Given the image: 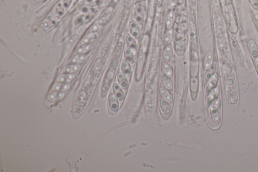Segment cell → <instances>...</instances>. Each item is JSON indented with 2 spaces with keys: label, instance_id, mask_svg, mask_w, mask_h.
<instances>
[{
  "label": "cell",
  "instance_id": "obj_1",
  "mask_svg": "<svg viewBox=\"0 0 258 172\" xmlns=\"http://www.w3.org/2000/svg\"><path fill=\"white\" fill-rule=\"evenodd\" d=\"M149 36L145 34L142 38L140 48L139 50L138 57L137 60V67L136 72V78L137 81H140L142 78L144 67L145 65L146 57L147 54L149 44Z\"/></svg>",
  "mask_w": 258,
  "mask_h": 172
},
{
  "label": "cell",
  "instance_id": "obj_2",
  "mask_svg": "<svg viewBox=\"0 0 258 172\" xmlns=\"http://www.w3.org/2000/svg\"><path fill=\"white\" fill-rule=\"evenodd\" d=\"M86 28H87V25H83L77 31H76V33H75L73 35L68 42V46H69L70 47H72L78 41V39H79L81 34H82L83 33H84V31L85 30Z\"/></svg>",
  "mask_w": 258,
  "mask_h": 172
},
{
  "label": "cell",
  "instance_id": "obj_3",
  "mask_svg": "<svg viewBox=\"0 0 258 172\" xmlns=\"http://www.w3.org/2000/svg\"><path fill=\"white\" fill-rule=\"evenodd\" d=\"M198 70V59L197 54L193 53L191 62V72L192 76H195Z\"/></svg>",
  "mask_w": 258,
  "mask_h": 172
},
{
  "label": "cell",
  "instance_id": "obj_4",
  "mask_svg": "<svg viewBox=\"0 0 258 172\" xmlns=\"http://www.w3.org/2000/svg\"><path fill=\"white\" fill-rule=\"evenodd\" d=\"M129 27L130 30V33L134 39H138L140 36V29L137 22L132 21L130 22Z\"/></svg>",
  "mask_w": 258,
  "mask_h": 172
},
{
  "label": "cell",
  "instance_id": "obj_5",
  "mask_svg": "<svg viewBox=\"0 0 258 172\" xmlns=\"http://www.w3.org/2000/svg\"><path fill=\"white\" fill-rule=\"evenodd\" d=\"M92 18V15L91 14L83 15L78 17L77 18H76L75 20V26H80V25L83 24L88 21H90Z\"/></svg>",
  "mask_w": 258,
  "mask_h": 172
},
{
  "label": "cell",
  "instance_id": "obj_6",
  "mask_svg": "<svg viewBox=\"0 0 258 172\" xmlns=\"http://www.w3.org/2000/svg\"><path fill=\"white\" fill-rule=\"evenodd\" d=\"M97 36H98V34H97V33H89L82 39V41L79 44V46L87 44L90 42H93L96 39Z\"/></svg>",
  "mask_w": 258,
  "mask_h": 172
},
{
  "label": "cell",
  "instance_id": "obj_7",
  "mask_svg": "<svg viewBox=\"0 0 258 172\" xmlns=\"http://www.w3.org/2000/svg\"><path fill=\"white\" fill-rule=\"evenodd\" d=\"M210 114L211 118L212 120L215 123L217 124L220 123L221 121V116L218 109L216 108L212 107L210 110Z\"/></svg>",
  "mask_w": 258,
  "mask_h": 172
},
{
  "label": "cell",
  "instance_id": "obj_8",
  "mask_svg": "<svg viewBox=\"0 0 258 172\" xmlns=\"http://www.w3.org/2000/svg\"><path fill=\"white\" fill-rule=\"evenodd\" d=\"M64 9L62 2H59L57 3L55 7V12H53L56 19H59L63 16L64 13Z\"/></svg>",
  "mask_w": 258,
  "mask_h": 172
},
{
  "label": "cell",
  "instance_id": "obj_9",
  "mask_svg": "<svg viewBox=\"0 0 258 172\" xmlns=\"http://www.w3.org/2000/svg\"><path fill=\"white\" fill-rule=\"evenodd\" d=\"M58 24V22L56 20H47L42 22V26L44 30L49 31L53 29Z\"/></svg>",
  "mask_w": 258,
  "mask_h": 172
},
{
  "label": "cell",
  "instance_id": "obj_10",
  "mask_svg": "<svg viewBox=\"0 0 258 172\" xmlns=\"http://www.w3.org/2000/svg\"><path fill=\"white\" fill-rule=\"evenodd\" d=\"M135 18L137 23L139 24H142L143 21V14L142 9L140 6H138L135 10Z\"/></svg>",
  "mask_w": 258,
  "mask_h": 172
},
{
  "label": "cell",
  "instance_id": "obj_11",
  "mask_svg": "<svg viewBox=\"0 0 258 172\" xmlns=\"http://www.w3.org/2000/svg\"><path fill=\"white\" fill-rule=\"evenodd\" d=\"M75 75L73 73H67L60 76L58 79V81L60 83H68L71 82L75 78Z\"/></svg>",
  "mask_w": 258,
  "mask_h": 172
},
{
  "label": "cell",
  "instance_id": "obj_12",
  "mask_svg": "<svg viewBox=\"0 0 258 172\" xmlns=\"http://www.w3.org/2000/svg\"><path fill=\"white\" fill-rule=\"evenodd\" d=\"M127 42L129 49H130L133 53H135L137 50V43L134 37L132 36H128L127 37Z\"/></svg>",
  "mask_w": 258,
  "mask_h": 172
},
{
  "label": "cell",
  "instance_id": "obj_13",
  "mask_svg": "<svg viewBox=\"0 0 258 172\" xmlns=\"http://www.w3.org/2000/svg\"><path fill=\"white\" fill-rule=\"evenodd\" d=\"M121 70L123 73L127 77L130 76L131 73V67L128 62L123 61L121 63Z\"/></svg>",
  "mask_w": 258,
  "mask_h": 172
},
{
  "label": "cell",
  "instance_id": "obj_14",
  "mask_svg": "<svg viewBox=\"0 0 258 172\" xmlns=\"http://www.w3.org/2000/svg\"><path fill=\"white\" fill-rule=\"evenodd\" d=\"M109 106L113 111H116L119 108V102L115 96L111 95L109 99Z\"/></svg>",
  "mask_w": 258,
  "mask_h": 172
},
{
  "label": "cell",
  "instance_id": "obj_15",
  "mask_svg": "<svg viewBox=\"0 0 258 172\" xmlns=\"http://www.w3.org/2000/svg\"><path fill=\"white\" fill-rule=\"evenodd\" d=\"M173 53V49L171 44H168L166 47H165L163 52V58L165 60L166 62H168L171 59V56Z\"/></svg>",
  "mask_w": 258,
  "mask_h": 172
},
{
  "label": "cell",
  "instance_id": "obj_16",
  "mask_svg": "<svg viewBox=\"0 0 258 172\" xmlns=\"http://www.w3.org/2000/svg\"><path fill=\"white\" fill-rule=\"evenodd\" d=\"M198 79L195 76L191 77L190 80V89L192 93H196L198 90Z\"/></svg>",
  "mask_w": 258,
  "mask_h": 172
},
{
  "label": "cell",
  "instance_id": "obj_17",
  "mask_svg": "<svg viewBox=\"0 0 258 172\" xmlns=\"http://www.w3.org/2000/svg\"><path fill=\"white\" fill-rule=\"evenodd\" d=\"M69 88V85L64 83H57L53 87V90L56 91H67Z\"/></svg>",
  "mask_w": 258,
  "mask_h": 172
},
{
  "label": "cell",
  "instance_id": "obj_18",
  "mask_svg": "<svg viewBox=\"0 0 258 172\" xmlns=\"http://www.w3.org/2000/svg\"><path fill=\"white\" fill-rule=\"evenodd\" d=\"M118 80L120 85L124 89H126L127 88L128 82L127 79L126 78V77L124 75L120 72L118 73Z\"/></svg>",
  "mask_w": 258,
  "mask_h": 172
},
{
  "label": "cell",
  "instance_id": "obj_19",
  "mask_svg": "<svg viewBox=\"0 0 258 172\" xmlns=\"http://www.w3.org/2000/svg\"><path fill=\"white\" fill-rule=\"evenodd\" d=\"M92 49V46L90 44H84L80 46L79 47H78V49L76 50V53L80 55H84L91 50Z\"/></svg>",
  "mask_w": 258,
  "mask_h": 172
},
{
  "label": "cell",
  "instance_id": "obj_20",
  "mask_svg": "<svg viewBox=\"0 0 258 172\" xmlns=\"http://www.w3.org/2000/svg\"><path fill=\"white\" fill-rule=\"evenodd\" d=\"M160 107L162 112L166 115H169L171 113V108L166 101L161 100L160 101Z\"/></svg>",
  "mask_w": 258,
  "mask_h": 172
},
{
  "label": "cell",
  "instance_id": "obj_21",
  "mask_svg": "<svg viewBox=\"0 0 258 172\" xmlns=\"http://www.w3.org/2000/svg\"><path fill=\"white\" fill-rule=\"evenodd\" d=\"M80 10L81 12L85 14H88L94 13L96 11V9L90 5H82L80 7Z\"/></svg>",
  "mask_w": 258,
  "mask_h": 172
},
{
  "label": "cell",
  "instance_id": "obj_22",
  "mask_svg": "<svg viewBox=\"0 0 258 172\" xmlns=\"http://www.w3.org/2000/svg\"><path fill=\"white\" fill-rule=\"evenodd\" d=\"M216 66L215 64H212L211 66L207 70L206 72L205 73V79L206 81H208L211 78L213 75L214 74L215 72L216 71Z\"/></svg>",
  "mask_w": 258,
  "mask_h": 172
},
{
  "label": "cell",
  "instance_id": "obj_23",
  "mask_svg": "<svg viewBox=\"0 0 258 172\" xmlns=\"http://www.w3.org/2000/svg\"><path fill=\"white\" fill-rule=\"evenodd\" d=\"M113 90L114 93L116 96V98L119 99H123V96H124L123 91L120 87V86L118 84L115 83L113 85Z\"/></svg>",
  "mask_w": 258,
  "mask_h": 172
},
{
  "label": "cell",
  "instance_id": "obj_24",
  "mask_svg": "<svg viewBox=\"0 0 258 172\" xmlns=\"http://www.w3.org/2000/svg\"><path fill=\"white\" fill-rule=\"evenodd\" d=\"M250 52L254 57H256L258 55V49L256 42L253 40H251L249 42Z\"/></svg>",
  "mask_w": 258,
  "mask_h": 172
},
{
  "label": "cell",
  "instance_id": "obj_25",
  "mask_svg": "<svg viewBox=\"0 0 258 172\" xmlns=\"http://www.w3.org/2000/svg\"><path fill=\"white\" fill-rule=\"evenodd\" d=\"M64 93L63 92H58L50 93L48 96V99L50 101H55L58 99H61L64 97Z\"/></svg>",
  "mask_w": 258,
  "mask_h": 172
},
{
  "label": "cell",
  "instance_id": "obj_26",
  "mask_svg": "<svg viewBox=\"0 0 258 172\" xmlns=\"http://www.w3.org/2000/svg\"><path fill=\"white\" fill-rule=\"evenodd\" d=\"M213 61V54L211 52H208L207 54L204 62V67L206 69H208L211 65Z\"/></svg>",
  "mask_w": 258,
  "mask_h": 172
},
{
  "label": "cell",
  "instance_id": "obj_27",
  "mask_svg": "<svg viewBox=\"0 0 258 172\" xmlns=\"http://www.w3.org/2000/svg\"><path fill=\"white\" fill-rule=\"evenodd\" d=\"M80 68V65L77 64H72L67 66L64 69V72L66 73H73L77 71Z\"/></svg>",
  "mask_w": 258,
  "mask_h": 172
},
{
  "label": "cell",
  "instance_id": "obj_28",
  "mask_svg": "<svg viewBox=\"0 0 258 172\" xmlns=\"http://www.w3.org/2000/svg\"><path fill=\"white\" fill-rule=\"evenodd\" d=\"M162 80L163 85L167 88L171 89L173 88V82H172L171 79L169 78V77H168V76L165 75H163L162 77Z\"/></svg>",
  "mask_w": 258,
  "mask_h": 172
},
{
  "label": "cell",
  "instance_id": "obj_29",
  "mask_svg": "<svg viewBox=\"0 0 258 172\" xmlns=\"http://www.w3.org/2000/svg\"><path fill=\"white\" fill-rule=\"evenodd\" d=\"M162 69L166 76L169 77H172L173 76V70L172 67L168 64L163 63L162 65Z\"/></svg>",
  "mask_w": 258,
  "mask_h": 172
},
{
  "label": "cell",
  "instance_id": "obj_30",
  "mask_svg": "<svg viewBox=\"0 0 258 172\" xmlns=\"http://www.w3.org/2000/svg\"><path fill=\"white\" fill-rule=\"evenodd\" d=\"M217 82V78H214V79L212 80L210 82L209 85H208V86L207 87L206 90V92L207 95H209V94H210L211 93L212 90L216 86Z\"/></svg>",
  "mask_w": 258,
  "mask_h": 172
},
{
  "label": "cell",
  "instance_id": "obj_31",
  "mask_svg": "<svg viewBox=\"0 0 258 172\" xmlns=\"http://www.w3.org/2000/svg\"><path fill=\"white\" fill-rule=\"evenodd\" d=\"M86 58V56L84 55L75 56L71 59L70 62L73 64H77L81 62H83Z\"/></svg>",
  "mask_w": 258,
  "mask_h": 172
},
{
  "label": "cell",
  "instance_id": "obj_32",
  "mask_svg": "<svg viewBox=\"0 0 258 172\" xmlns=\"http://www.w3.org/2000/svg\"><path fill=\"white\" fill-rule=\"evenodd\" d=\"M160 93H161V94L163 98H165V99H166V101L168 102H171L173 101L172 96L166 89L163 88H161Z\"/></svg>",
  "mask_w": 258,
  "mask_h": 172
},
{
  "label": "cell",
  "instance_id": "obj_33",
  "mask_svg": "<svg viewBox=\"0 0 258 172\" xmlns=\"http://www.w3.org/2000/svg\"><path fill=\"white\" fill-rule=\"evenodd\" d=\"M174 21V15L173 12H170L168 15V19L166 20V26L168 29L171 30L173 27V23Z\"/></svg>",
  "mask_w": 258,
  "mask_h": 172
},
{
  "label": "cell",
  "instance_id": "obj_34",
  "mask_svg": "<svg viewBox=\"0 0 258 172\" xmlns=\"http://www.w3.org/2000/svg\"><path fill=\"white\" fill-rule=\"evenodd\" d=\"M218 94H219V90H218L217 89L216 91H215L214 93H213V94H212L207 99L208 106H211L212 104H213V102L216 101L218 96Z\"/></svg>",
  "mask_w": 258,
  "mask_h": 172
},
{
  "label": "cell",
  "instance_id": "obj_35",
  "mask_svg": "<svg viewBox=\"0 0 258 172\" xmlns=\"http://www.w3.org/2000/svg\"><path fill=\"white\" fill-rule=\"evenodd\" d=\"M124 57L126 59V60L127 61L132 62L134 58L132 51L130 49H125L124 51Z\"/></svg>",
  "mask_w": 258,
  "mask_h": 172
},
{
  "label": "cell",
  "instance_id": "obj_36",
  "mask_svg": "<svg viewBox=\"0 0 258 172\" xmlns=\"http://www.w3.org/2000/svg\"><path fill=\"white\" fill-rule=\"evenodd\" d=\"M171 36H172V31L171 30H169L166 33V34H165V37H164V42L165 44H168L171 42Z\"/></svg>",
  "mask_w": 258,
  "mask_h": 172
},
{
  "label": "cell",
  "instance_id": "obj_37",
  "mask_svg": "<svg viewBox=\"0 0 258 172\" xmlns=\"http://www.w3.org/2000/svg\"><path fill=\"white\" fill-rule=\"evenodd\" d=\"M72 1L73 0H63L62 3L65 10H68V9L70 7L72 4Z\"/></svg>",
  "mask_w": 258,
  "mask_h": 172
},
{
  "label": "cell",
  "instance_id": "obj_38",
  "mask_svg": "<svg viewBox=\"0 0 258 172\" xmlns=\"http://www.w3.org/2000/svg\"><path fill=\"white\" fill-rule=\"evenodd\" d=\"M86 2L90 4H94L95 5V2L96 1V0H85Z\"/></svg>",
  "mask_w": 258,
  "mask_h": 172
},
{
  "label": "cell",
  "instance_id": "obj_39",
  "mask_svg": "<svg viewBox=\"0 0 258 172\" xmlns=\"http://www.w3.org/2000/svg\"><path fill=\"white\" fill-rule=\"evenodd\" d=\"M255 64L257 68L258 69V57H257L255 59Z\"/></svg>",
  "mask_w": 258,
  "mask_h": 172
},
{
  "label": "cell",
  "instance_id": "obj_40",
  "mask_svg": "<svg viewBox=\"0 0 258 172\" xmlns=\"http://www.w3.org/2000/svg\"><path fill=\"white\" fill-rule=\"evenodd\" d=\"M37 1H39V0H37Z\"/></svg>",
  "mask_w": 258,
  "mask_h": 172
}]
</instances>
